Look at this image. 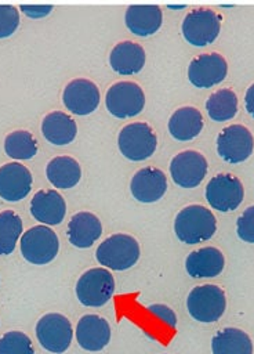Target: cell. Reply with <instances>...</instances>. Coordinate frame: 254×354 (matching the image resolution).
<instances>
[{"label":"cell","mask_w":254,"mask_h":354,"mask_svg":"<svg viewBox=\"0 0 254 354\" xmlns=\"http://www.w3.org/2000/svg\"><path fill=\"white\" fill-rule=\"evenodd\" d=\"M32 188V174L29 169L18 162L0 166V198L7 202L23 199Z\"/></svg>","instance_id":"cell-16"},{"label":"cell","mask_w":254,"mask_h":354,"mask_svg":"<svg viewBox=\"0 0 254 354\" xmlns=\"http://www.w3.org/2000/svg\"><path fill=\"white\" fill-rule=\"evenodd\" d=\"M146 310H148L152 315L160 318V319H162L164 324H167L168 326L175 328V325H177V315H175V313L173 311V308H170L168 306L157 303V304H150V306H148Z\"/></svg>","instance_id":"cell-33"},{"label":"cell","mask_w":254,"mask_h":354,"mask_svg":"<svg viewBox=\"0 0 254 354\" xmlns=\"http://www.w3.org/2000/svg\"><path fill=\"white\" fill-rule=\"evenodd\" d=\"M228 73L226 59L218 53L200 54L188 66L189 82L199 88H208L221 83Z\"/></svg>","instance_id":"cell-13"},{"label":"cell","mask_w":254,"mask_h":354,"mask_svg":"<svg viewBox=\"0 0 254 354\" xmlns=\"http://www.w3.org/2000/svg\"><path fill=\"white\" fill-rule=\"evenodd\" d=\"M101 234L102 224L94 213L79 212L73 214L68 223V239L73 246L79 249H87L92 246Z\"/></svg>","instance_id":"cell-21"},{"label":"cell","mask_w":254,"mask_h":354,"mask_svg":"<svg viewBox=\"0 0 254 354\" xmlns=\"http://www.w3.org/2000/svg\"><path fill=\"white\" fill-rule=\"evenodd\" d=\"M41 133L50 144L66 145L75 140L77 126L75 119L68 113L54 111L44 116L41 122Z\"/></svg>","instance_id":"cell-23"},{"label":"cell","mask_w":254,"mask_h":354,"mask_svg":"<svg viewBox=\"0 0 254 354\" xmlns=\"http://www.w3.org/2000/svg\"><path fill=\"white\" fill-rule=\"evenodd\" d=\"M186 307L193 319L206 324L215 322L226 308L225 292L213 283L195 286L188 295Z\"/></svg>","instance_id":"cell-3"},{"label":"cell","mask_w":254,"mask_h":354,"mask_svg":"<svg viewBox=\"0 0 254 354\" xmlns=\"http://www.w3.org/2000/svg\"><path fill=\"white\" fill-rule=\"evenodd\" d=\"M106 109L119 119L133 118L145 106V94L141 86L134 82H117L112 84L105 97Z\"/></svg>","instance_id":"cell-8"},{"label":"cell","mask_w":254,"mask_h":354,"mask_svg":"<svg viewBox=\"0 0 254 354\" xmlns=\"http://www.w3.org/2000/svg\"><path fill=\"white\" fill-rule=\"evenodd\" d=\"M4 151L15 160H28L37 153V142L29 131L15 130L6 137Z\"/></svg>","instance_id":"cell-28"},{"label":"cell","mask_w":254,"mask_h":354,"mask_svg":"<svg viewBox=\"0 0 254 354\" xmlns=\"http://www.w3.org/2000/svg\"><path fill=\"white\" fill-rule=\"evenodd\" d=\"M170 8H184L185 6H168Z\"/></svg>","instance_id":"cell-36"},{"label":"cell","mask_w":254,"mask_h":354,"mask_svg":"<svg viewBox=\"0 0 254 354\" xmlns=\"http://www.w3.org/2000/svg\"><path fill=\"white\" fill-rule=\"evenodd\" d=\"M237 97L231 88H221L210 94L206 101V109L214 122L231 120L237 112Z\"/></svg>","instance_id":"cell-27"},{"label":"cell","mask_w":254,"mask_h":354,"mask_svg":"<svg viewBox=\"0 0 254 354\" xmlns=\"http://www.w3.org/2000/svg\"><path fill=\"white\" fill-rule=\"evenodd\" d=\"M213 354H253L251 337L239 328H224L211 339Z\"/></svg>","instance_id":"cell-26"},{"label":"cell","mask_w":254,"mask_h":354,"mask_svg":"<svg viewBox=\"0 0 254 354\" xmlns=\"http://www.w3.org/2000/svg\"><path fill=\"white\" fill-rule=\"evenodd\" d=\"M139 253V243L134 236L127 234H113L98 245L95 257L101 266H105V268L124 271L138 261Z\"/></svg>","instance_id":"cell-2"},{"label":"cell","mask_w":254,"mask_h":354,"mask_svg":"<svg viewBox=\"0 0 254 354\" xmlns=\"http://www.w3.org/2000/svg\"><path fill=\"white\" fill-rule=\"evenodd\" d=\"M0 354H35L28 335L11 330L0 337Z\"/></svg>","instance_id":"cell-30"},{"label":"cell","mask_w":254,"mask_h":354,"mask_svg":"<svg viewBox=\"0 0 254 354\" xmlns=\"http://www.w3.org/2000/svg\"><path fill=\"white\" fill-rule=\"evenodd\" d=\"M221 21V15L211 8H195L189 11L182 21V36L192 46H208L218 37Z\"/></svg>","instance_id":"cell-4"},{"label":"cell","mask_w":254,"mask_h":354,"mask_svg":"<svg viewBox=\"0 0 254 354\" xmlns=\"http://www.w3.org/2000/svg\"><path fill=\"white\" fill-rule=\"evenodd\" d=\"M99 90L87 79H75L66 84L62 93V102L68 111L77 116L92 113L99 105Z\"/></svg>","instance_id":"cell-14"},{"label":"cell","mask_w":254,"mask_h":354,"mask_svg":"<svg viewBox=\"0 0 254 354\" xmlns=\"http://www.w3.org/2000/svg\"><path fill=\"white\" fill-rule=\"evenodd\" d=\"M65 213V199L55 189L37 191L30 201V214L43 224L57 225L63 220Z\"/></svg>","instance_id":"cell-18"},{"label":"cell","mask_w":254,"mask_h":354,"mask_svg":"<svg viewBox=\"0 0 254 354\" xmlns=\"http://www.w3.org/2000/svg\"><path fill=\"white\" fill-rule=\"evenodd\" d=\"M19 248L26 261L43 266L55 259L59 250V241L50 227L35 225L22 234Z\"/></svg>","instance_id":"cell-7"},{"label":"cell","mask_w":254,"mask_h":354,"mask_svg":"<svg viewBox=\"0 0 254 354\" xmlns=\"http://www.w3.org/2000/svg\"><path fill=\"white\" fill-rule=\"evenodd\" d=\"M126 26L135 36H150L156 33L163 22L162 8L156 4H134L127 7L124 14Z\"/></svg>","instance_id":"cell-19"},{"label":"cell","mask_w":254,"mask_h":354,"mask_svg":"<svg viewBox=\"0 0 254 354\" xmlns=\"http://www.w3.org/2000/svg\"><path fill=\"white\" fill-rule=\"evenodd\" d=\"M167 189L166 174L156 167H142L131 178L130 191L134 199L142 203L157 202Z\"/></svg>","instance_id":"cell-15"},{"label":"cell","mask_w":254,"mask_h":354,"mask_svg":"<svg viewBox=\"0 0 254 354\" xmlns=\"http://www.w3.org/2000/svg\"><path fill=\"white\" fill-rule=\"evenodd\" d=\"M36 337L44 350L54 354L65 353L73 337L70 321L58 313L44 314L36 324Z\"/></svg>","instance_id":"cell-9"},{"label":"cell","mask_w":254,"mask_h":354,"mask_svg":"<svg viewBox=\"0 0 254 354\" xmlns=\"http://www.w3.org/2000/svg\"><path fill=\"white\" fill-rule=\"evenodd\" d=\"M145 50L141 44L130 40H124L117 43L110 54L109 64L112 69L119 75H135L145 65Z\"/></svg>","instance_id":"cell-22"},{"label":"cell","mask_w":254,"mask_h":354,"mask_svg":"<svg viewBox=\"0 0 254 354\" xmlns=\"http://www.w3.org/2000/svg\"><path fill=\"white\" fill-rule=\"evenodd\" d=\"M115 292L113 275L102 267L90 268L76 282V296L83 306L101 307Z\"/></svg>","instance_id":"cell-6"},{"label":"cell","mask_w":254,"mask_h":354,"mask_svg":"<svg viewBox=\"0 0 254 354\" xmlns=\"http://www.w3.org/2000/svg\"><path fill=\"white\" fill-rule=\"evenodd\" d=\"M203 129V116L195 106H181L168 119V131L178 141H189Z\"/></svg>","instance_id":"cell-24"},{"label":"cell","mask_w":254,"mask_h":354,"mask_svg":"<svg viewBox=\"0 0 254 354\" xmlns=\"http://www.w3.org/2000/svg\"><path fill=\"white\" fill-rule=\"evenodd\" d=\"M19 8L30 18H41L51 12L52 6H19Z\"/></svg>","instance_id":"cell-34"},{"label":"cell","mask_w":254,"mask_h":354,"mask_svg":"<svg viewBox=\"0 0 254 354\" xmlns=\"http://www.w3.org/2000/svg\"><path fill=\"white\" fill-rule=\"evenodd\" d=\"M76 340L87 351H101L110 340L109 322L97 314L83 315L76 325Z\"/></svg>","instance_id":"cell-17"},{"label":"cell","mask_w":254,"mask_h":354,"mask_svg":"<svg viewBox=\"0 0 254 354\" xmlns=\"http://www.w3.org/2000/svg\"><path fill=\"white\" fill-rule=\"evenodd\" d=\"M117 145L124 158L133 162H141L153 155L157 147V138L148 123L134 122L120 130Z\"/></svg>","instance_id":"cell-5"},{"label":"cell","mask_w":254,"mask_h":354,"mask_svg":"<svg viewBox=\"0 0 254 354\" xmlns=\"http://www.w3.org/2000/svg\"><path fill=\"white\" fill-rule=\"evenodd\" d=\"M217 231V218L211 210L202 205H189L178 212L174 220L177 238L186 245L210 239Z\"/></svg>","instance_id":"cell-1"},{"label":"cell","mask_w":254,"mask_h":354,"mask_svg":"<svg viewBox=\"0 0 254 354\" xmlns=\"http://www.w3.org/2000/svg\"><path fill=\"white\" fill-rule=\"evenodd\" d=\"M224 266V254L214 246L193 250L185 260V270L192 278H214L222 272Z\"/></svg>","instance_id":"cell-20"},{"label":"cell","mask_w":254,"mask_h":354,"mask_svg":"<svg viewBox=\"0 0 254 354\" xmlns=\"http://www.w3.org/2000/svg\"><path fill=\"white\" fill-rule=\"evenodd\" d=\"M237 236L248 243H254V205L244 209L236 221Z\"/></svg>","instance_id":"cell-32"},{"label":"cell","mask_w":254,"mask_h":354,"mask_svg":"<svg viewBox=\"0 0 254 354\" xmlns=\"http://www.w3.org/2000/svg\"><path fill=\"white\" fill-rule=\"evenodd\" d=\"M19 25V11L11 4H0V39L11 36Z\"/></svg>","instance_id":"cell-31"},{"label":"cell","mask_w":254,"mask_h":354,"mask_svg":"<svg viewBox=\"0 0 254 354\" xmlns=\"http://www.w3.org/2000/svg\"><path fill=\"white\" fill-rule=\"evenodd\" d=\"M254 149V137L243 124H229L217 137V152L228 163H240L248 159Z\"/></svg>","instance_id":"cell-11"},{"label":"cell","mask_w":254,"mask_h":354,"mask_svg":"<svg viewBox=\"0 0 254 354\" xmlns=\"http://www.w3.org/2000/svg\"><path fill=\"white\" fill-rule=\"evenodd\" d=\"M22 234V220L12 210L0 213V254L6 256L14 252L18 238Z\"/></svg>","instance_id":"cell-29"},{"label":"cell","mask_w":254,"mask_h":354,"mask_svg":"<svg viewBox=\"0 0 254 354\" xmlns=\"http://www.w3.org/2000/svg\"><path fill=\"white\" fill-rule=\"evenodd\" d=\"M46 176L55 188L69 189L80 181L81 169L75 158L61 155L47 163Z\"/></svg>","instance_id":"cell-25"},{"label":"cell","mask_w":254,"mask_h":354,"mask_svg":"<svg viewBox=\"0 0 254 354\" xmlns=\"http://www.w3.org/2000/svg\"><path fill=\"white\" fill-rule=\"evenodd\" d=\"M244 106L246 111L254 118V83L247 88L244 94Z\"/></svg>","instance_id":"cell-35"},{"label":"cell","mask_w":254,"mask_h":354,"mask_svg":"<svg viewBox=\"0 0 254 354\" xmlns=\"http://www.w3.org/2000/svg\"><path fill=\"white\" fill-rule=\"evenodd\" d=\"M207 160L197 151L186 149L177 153L170 162L173 181L182 188L197 187L207 174Z\"/></svg>","instance_id":"cell-12"},{"label":"cell","mask_w":254,"mask_h":354,"mask_svg":"<svg viewBox=\"0 0 254 354\" xmlns=\"http://www.w3.org/2000/svg\"><path fill=\"white\" fill-rule=\"evenodd\" d=\"M244 188L242 181L229 173H219L206 185V201L219 212H232L243 201Z\"/></svg>","instance_id":"cell-10"}]
</instances>
